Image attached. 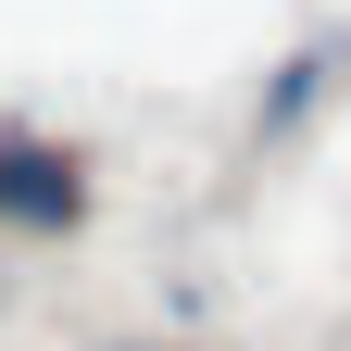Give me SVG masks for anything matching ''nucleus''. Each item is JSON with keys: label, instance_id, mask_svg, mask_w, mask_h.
Here are the masks:
<instances>
[{"label": "nucleus", "instance_id": "f257e3e1", "mask_svg": "<svg viewBox=\"0 0 351 351\" xmlns=\"http://www.w3.org/2000/svg\"><path fill=\"white\" fill-rule=\"evenodd\" d=\"M0 213H13V226H75L88 189H75L63 151H13V138H0Z\"/></svg>", "mask_w": 351, "mask_h": 351}]
</instances>
